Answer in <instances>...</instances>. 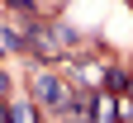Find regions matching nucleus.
Wrapping results in <instances>:
<instances>
[{"label":"nucleus","instance_id":"obj_1","mask_svg":"<svg viewBox=\"0 0 133 123\" xmlns=\"http://www.w3.org/2000/svg\"><path fill=\"white\" fill-rule=\"evenodd\" d=\"M33 99H38L43 109H62V104H66V85L52 71H38V76H33Z\"/></svg>","mask_w":133,"mask_h":123},{"label":"nucleus","instance_id":"obj_2","mask_svg":"<svg viewBox=\"0 0 133 123\" xmlns=\"http://www.w3.org/2000/svg\"><path fill=\"white\" fill-rule=\"evenodd\" d=\"M5 95H10V76L0 71V99H5Z\"/></svg>","mask_w":133,"mask_h":123}]
</instances>
